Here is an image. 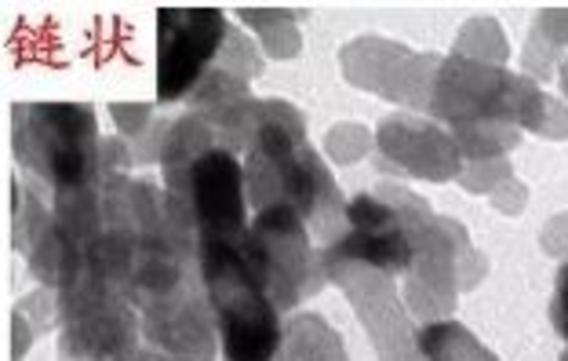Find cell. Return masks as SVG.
<instances>
[{"label":"cell","instance_id":"obj_1","mask_svg":"<svg viewBox=\"0 0 568 361\" xmlns=\"http://www.w3.org/2000/svg\"><path fill=\"white\" fill-rule=\"evenodd\" d=\"M204 285L212 292L223 351L230 361H270L277 347V321L252 270L244 263L237 241H204L201 252Z\"/></svg>","mask_w":568,"mask_h":361},{"label":"cell","instance_id":"obj_2","mask_svg":"<svg viewBox=\"0 0 568 361\" xmlns=\"http://www.w3.org/2000/svg\"><path fill=\"white\" fill-rule=\"evenodd\" d=\"M158 30H161L158 96L179 99L193 81H197L204 62L215 56L226 26H223V16L212 8H197V11L168 8V11H161Z\"/></svg>","mask_w":568,"mask_h":361},{"label":"cell","instance_id":"obj_3","mask_svg":"<svg viewBox=\"0 0 568 361\" xmlns=\"http://www.w3.org/2000/svg\"><path fill=\"white\" fill-rule=\"evenodd\" d=\"M193 215L204 241H237L244 201H241V169L226 150H209L190 169Z\"/></svg>","mask_w":568,"mask_h":361},{"label":"cell","instance_id":"obj_4","mask_svg":"<svg viewBox=\"0 0 568 361\" xmlns=\"http://www.w3.org/2000/svg\"><path fill=\"white\" fill-rule=\"evenodd\" d=\"M44 118L51 124L44 132V143L51 153V172H55L59 183H77L88 164L92 118H88V110H77V107H48Z\"/></svg>","mask_w":568,"mask_h":361},{"label":"cell","instance_id":"obj_5","mask_svg":"<svg viewBox=\"0 0 568 361\" xmlns=\"http://www.w3.org/2000/svg\"><path fill=\"white\" fill-rule=\"evenodd\" d=\"M554 318H558L561 337H568V267H565L561 285H558V307H554Z\"/></svg>","mask_w":568,"mask_h":361}]
</instances>
